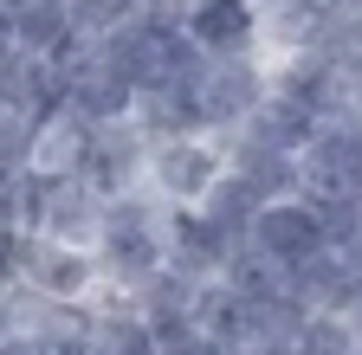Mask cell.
Returning <instances> with one entry per match:
<instances>
[{
    "label": "cell",
    "mask_w": 362,
    "mask_h": 355,
    "mask_svg": "<svg viewBox=\"0 0 362 355\" xmlns=\"http://www.w3.org/2000/svg\"><path fill=\"white\" fill-rule=\"evenodd\" d=\"M98 265H104V284L117 291H143L156 272H168V207L136 188V194H117L104 207V233H98Z\"/></svg>",
    "instance_id": "1"
},
{
    "label": "cell",
    "mask_w": 362,
    "mask_h": 355,
    "mask_svg": "<svg viewBox=\"0 0 362 355\" xmlns=\"http://www.w3.org/2000/svg\"><path fill=\"white\" fill-rule=\"evenodd\" d=\"M226 174V136L220 129H181V136H149L143 188L162 207H201L207 188Z\"/></svg>",
    "instance_id": "2"
},
{
    "label": "cell",
    "mask_w": 362,
    "mask_h": 355,
    "mask_svg": "<svg viewBox=\"0 0 362 355\" xmlns=\"http://www.w3.org/2000/svg\"><path fill=\"white\" fill-rule=\"evenodd\" d=\"M20 284L39 303H90V297L104 291L98 246H71V239L26 233V246H20Z\"/></svg>",
    "instance_id": "3"
},
{
    "label": "cell",
    "mask_w": 362,
    "mask_h": 355,
    "mask_svg": "<svg viewBox=\"0 0 362 355\" xmlns=\"http://www.w3.org/2000/svg\"><path fill=\"white\" fill-rule=\"evenodd\" d=\"M272 97V59L265 52H226V59H207L201 71V123L233 136V129L252 123V110Z\"/></svg>",
    "instance_id": "4"
},
{
    "label": "cell",
    "mask_w": 362,
    "mask_h": 355,
    "mask_svg": "<svg viewBox=\"0 0 362 355\" xmlns=\"http://www.w3.org/2000/svg\"><path fill=\"white\" fill-rule=\"evenodd\" d=\"M26 194H33V233L45 239H71V246H98L104 233V194L78 181V174H59V181H39V174H26Z\"/></svg>",
    "instance_id": "5"
},
{
    "label": "cell",
    "mask_w": 362,
    "mask_h": 355,
    "mask_svg": "<svg viewBox=\"0 0 362 355\" xmlns=\"http://www.w3.org/2000/svg\"><path fill=\"white\" fill-rule=\"evenodd\" d=\"M349 7H362V0H252V13H259V52L265 59L317 52Z\"/></svg>",
    "instance_id": "6"
},
{
    "label": "cell",
    "mask_w": 362,
    "mask_h": 355,
    "mask_svg": "<svg viewBox=\"0 0 362 355\" xmlns=\"http://www.w3.org/2000/svg\"><path fill=\"white\" fill-rule=\"evenodd\" d=\"M143 162H149V136L136 129V116L98 123V129H90L84 162H78V181H90L104 200H117V194H136V188H143Z\"/></svg>",
    "instance_id": "7"
},
{
    "label": "cell",
    "mask_w": 362,
    "mask_h": 355,
    "mask_svg": "<svg viewBox=\"0 0 362 355\" xmlns=\"http://www.w3.org/2000/svg\"><path fill=\"white\" fill-rule=\"evenodd\" d=\"M252 246H265L279 265H304L317 246H330V219L310 194H279L265 200L259 219H252Z\"/></svg>",
    "instance_id": "8"
},
{
    "label": "cell",
    "mask_w": 362,
    "mask_h": 355,
    "mask_svg": "<svg viewBox=\"0 0 362 355\" xmlns=\"http://www.w3.org/2000/svg\"><path fill=\"white\" fill-rule=\"evenodd\" d=\"M272 91L298 97L310 116H337V110H349L343 65H337L330 52H291V59H272Z\"/></svg>",
    "instance_id": "9"
},
{
    "label": "cell",
    "mask_w": 362,
    "mask_h": 355,
    "mask_svg": "<svg viewBox=\"0 0 362 355\" xmlns=\"http://www.w3.org/2000/svg\"><path fill=\"white\" fill-rule=\"evenodd\" d=\"M90 116H78L71 104H52L39 123H33V162L26 174H39V181H59V174H78L84 149H90Z\"/></svg>",
    "instance_id": "10"
},
{
    "label": "cell",
    "mask_w": 362,
    "mask_h": 355,
    "mask_svg": "<svg viewBox=\"0 0 362 355\" xmlns=\"http://www.w3.org/2000/svg\"><path fill=\"white\" fill-rule=\"evenodd\" d=\"M181 20H188L194 46L207 59L259 52V13H252V0H194V7H181Z\"/></svg>",
    "instance_id": "11"
},
{
    "label": "cell",
    "mask_w": 362,
    "mask_h": 355,
    "mask_svg": "<svg viewBox=\"0 0 362 355\" xmlns=\"http://www.w3.org/2000/svg\"><path fill=\"white\" fill-rule=\"evenodd\" d=\"M291 291L310 303V310H343L349 317V303L362 291V265L343 252V246H317L304 265H291Z\"/></svg>",
    "instance_id": "12"
},
{
    "label": "cell",
    "mask_w": 362,
    "mask_h": 355,
    "mask_svg": "<svg viewBox=\"0 0 362 355\" xmlns=\"http://www.w3.org/2000/svg\"><path fill=\"white\" fill-rule=\"evenodd\" d=\"M226 168L246 174V181H252L265 200H279V194H298V188H304V162H298L291 149H279V143L246 136V129H233V136H226Z\"/></svg>",
    "instance_id": "13"
},
{
    "label": "cell",
    "mask_w": 362,
    "mask_h": 355,
    "mask_svg": "<svg viewBox=\"0 0 362 355\" xmlns=\"http://www.w3.org/2000/svg\"><path fill=\"white\" fill-rule=\"evenodd\" d=\"M0 104L20 110V116H45L59 104V65L45 59V52H7L0 59Z\"/></svg>",
    "instance_id": "14"
},
{
    "label": "cell",
    "mask_w": 362,
    "mask_h": 355,
    "mask_svg": "<svg viewBox=\"0 0 362 355\" xmlns=\"http://www.w3.org/2000/svg\"><path fill=\"white\" fill-rule=\"evenodd\" d=\"M259 207H265V194L246 181V174H233V168H226L220 174V181L207 188V200H201V219H207V227L214 233H226V239H252V219H259Z\"/></svg>",
    "instance_id": "15"
},
{
    "label": "cell",
    "mask_w": 362,
    "mask_h": 355,
    "mask_svg": "<svg viewBox=\"0 0 362 355\" xmlns=\"http://www.w3.org/2000/svg\"><path fill=\"white\" fill-rule=\"evenodd\" d=\"M317 123L324 116H310L298 97H285V91H272L259 110H252V123H246V136H259V143H279V149H291V155H304V143L317 136Z\"/></svg>",
    "instance_id": "16"
},
{
    "label": "cell",
    "mask_w": 362,
    "mask_h": 355,
    "mask_svg": "<svg viewBox=\"0 0 362 355\" xmlns=\"http://www.w3.org/2000/svg\"><path fill=\"white\" fill-rule=\"evenodd\" d=\"M13 26H20V46L26 52H65L78 39V20H71V0H20L13 7Z\"/></svg>",
    "instance_id": "17"
},
{
    "label": "cell",
    "mask_w": 362,
    "mask_h": 355,
    "mask_svg": "<svg viewBox=\"0 0 362 355\" xmlns=\"http://www.w3.org/2000/svg\"><path fill=\"white\" fill-rule=\"evenodd\" d=\"M220 278L233 284L240 297H279V291H291V265H279L265 246H252V239H240L233 252H226V265H220Z\"/></svg>",
    "instance_id": "18"
},
{
    "label": "cell",
    "mask_w": 362,
    "mask_h": 355,
    "mask_svg": "<svg viewBox=\"0 0 362 355\" xmlns=\"http://www.w3.org/2000/svg\"><path fill=\"white\" fill-rule=\"evenodd\" d=\"M33 123H39V116L0 110V181H13V174H26V162H33Z\"/></svg>",
    "instance_id": "19"
},
{
    "label": "cell",
    "mask_w": 362,
    "mask_h": 355,
    "mask_svg": "<svg viewBox=\"0 0 362 355\" xmlns=\"http://www.w3.org/2000/svg\"><path fill=\"white\" fill-rule=\"evenodd\" d=\"M156 342H162V355H226V342H214L194 317H168V323H156Z\"/></svg>",
    "instance_id": "20"
},
{
    "label": "cell",
    "mask_w": 362,
    "mask_h": 355,
    "mask_svg": "<svg viewBox=\"0 0 362 355\" xmlns=\"http://www.w3.org/2000/svg\"><path fill=\"white\" fill-rule=\"evenodd\" d=\"M26 317H33L26 284H0V342H7V336H20V330H26Z\"/></svg>",
    "instance_id": "21"
},
{
    "label": "cell",
    "mask_w": 362,
    "mask_h": 355,
    "mask_svg": "<svg viewBox=\"0 0 362 355\" xmlns=\"http://www.w3.org/2000/svg\"><path fill=\"white\" fill-rule=\"evenodd\" d=\"M240 355H304V349H298V336H265V342H252Z\"/></svg>",
    "instance_id": "22"
},
{
    "label": "cell",
    "mask_w": 362,
    "mask_h": 355,
    "mask_svg": "<svg viewBox=\"0 0 362 355\" xmlns=\"http://www.w3.org/2000/svg\"><path fill=\"white\" fill-rule=\"evenodd\" d=\"M7 52H20V26H13V7L0 0V59H7Z\"/></svg>",
    "instance_id": "23"
},
{
    "label": "cell",
    "mask_w": 362,
    "mask_h": 355,
    "mask_svg": "<svg viewBox=\"0 0 362 355\" xmlns=\"http://www.w3.org/2000/svg\"><path fill=\"white\" fill-rule=\"evenodd\" d=\"M0 355H45V342H39L33 330H20V336H7V342H0Z\"/></svg>",
    "instance_id": "24"
},
{
    "label": "cell",
    "mask_w": 362,
    "mask_h": 355,
    "mask_svg": "<svg viewBox=\"0 0 362 355\" xmlns=\"http://www.w3.org/2000/svg\"><path fill=\"white\" fill-rule=\"evenodd\" d=\"M343 91H349V110L362 116V59H356V65L343 71Z\"/></svg>",
    "instance_id": "25"
},
{
    "label": "cell",
    "mask_w": 362,
    "mask_h": 355,
    "mask_svg": "<svg viewBox=\"0 0 362 355\" xmlns=\"http://www.w3.org/2000/svg\"><path fill=\"white\" fill-rule=\"evenodd\" d=\"M349 323H356V336H362V291H356V303H349Z\"/></svg>",
    "instance_id": "26"
},
{
    "label": "cell",
    "mask_w": 362,
    "mask_h": 355,
    "mask_svg": "<svg viewBox=\"0 0 362 355\" xmlns=\"http://www.w3.org/2000/svg\"><path fill=\"white\" fill-rule=\"evenodd\" d=\"M84 355H110V349H104V342H90V349H84Z\"/></svg>",
    "instance_id": "27"
},
{
    "label": "cell",
    "mask_w": 362,
    "mask_h": 355,
    "mask_svg": "<svg viewBox=\"0 0 362 355\" xmlns=\"http://www.w3.org/2000/svg\"><path fill=\"white\" fill-rule=\"evenodd\" d=\"M0 110H7V104H0Z\"/></svg>",
    "instance_id": "28"
}]
</instances>
